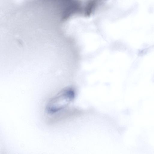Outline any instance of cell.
Listing matches in <instances>:
<instances>
[{"mask_svg": "<svg viewBox=\"0 0 154 154\" xmlns=\"http://www.w3.org/2000/svg\"><path fill=\"white\" fill-rule=\"evenodd\" d=\"M74 89L71 87L65 88L51 97L45 107L46 114L49 117H56L63 112L74 100Z\"/></svg>", "mask_w": 154, "mask_h": 154, "instance_id": "6da1fadb", "label": "cell"}]
</instances>
